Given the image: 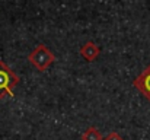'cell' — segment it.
Masks as SVG:
<instances>
[{"label": "cell", "instance_id": "obj_1", "mask_svg": "<svg viewBox=\"0 0 150 140\" xmlns=\"http://www.w3.org/2000/svg\"><path fill=\"white\" fill-rule=\"evenodd\" d=\"M28 61L40 72H45L51 64L55 61V55L45 44H38L35 47L29 55H28Z\"/></svg>", "mask_w": 150, "mask_h": 140}, {"label": "cell", "instance_id": "obj_2", "mask_svg": "<svg viewBox=\"0 0 150 140\" xmlns=\"http://www.w3.org/2000/svg\"><path fill=\"white\" fill-rule=\"evenodd\" d=\"M19 85L18 75L3 61L0 60V99L6 96H13V89Z\"/></svg>", "mask_w": 150, "mask_h": 140}, {"label": "cell", "instance_id": "obj_3", "mask_svg": "<svg viewBox=\"0 0 150 140\" xmlns=\"http://www.w3.org/2000/svg\"><path fill=\"white\" fill-rule=\"evenodd\" d=\"M133 86L150 102V64L133 80Z\"/></svg>", "mask_w": 150, "mask_h": 140}, {"label": "cell", "instance_id": "obj_4", "mask_svg": "<svg viewBox=\"0 0 150 140\" xmlns=\"http://www.w3.org/2000/svg\"><path fill=\"white\" fill-rule=\"evenodd\" d=\"M79 53H80V55H82L86 61H93V60H96V58L99 57L100 47L98 45V44H95L93 41H88V43H85L83 45L80 47Z\"/></svg>", "mask_w": 150, "mask_h": 140}, {"label": "cell", "instance_id": "obj_5", "mask_svg": "<svg viewBox=\"0 0 150 140\" xmlns=\"http://www.w3.org/2000/svg\"><path fill=\"white\" fill-rule=\"evenodd\" d=\"M82 140H103L102 133L95 127H88L83 134H82Z\"/></svg>", "mask_w": 150, "mask_h": 140}, {"label": "cell", "instance_id": "obj_6", "mask_svg": "<svg viewBox=\"0 0 150 140\" xmlns=\"http://www.w3.org/2000/svg\"><path fill=\"white\" fill-rule=\"evenodd\" d=\"M103 140H124V139H122V137H121L118 133L112 131V133H109V134H108V136H106V137H105Z\"/></svg>", "mask_w": 150, "mask_h": 140}]
</instances>
